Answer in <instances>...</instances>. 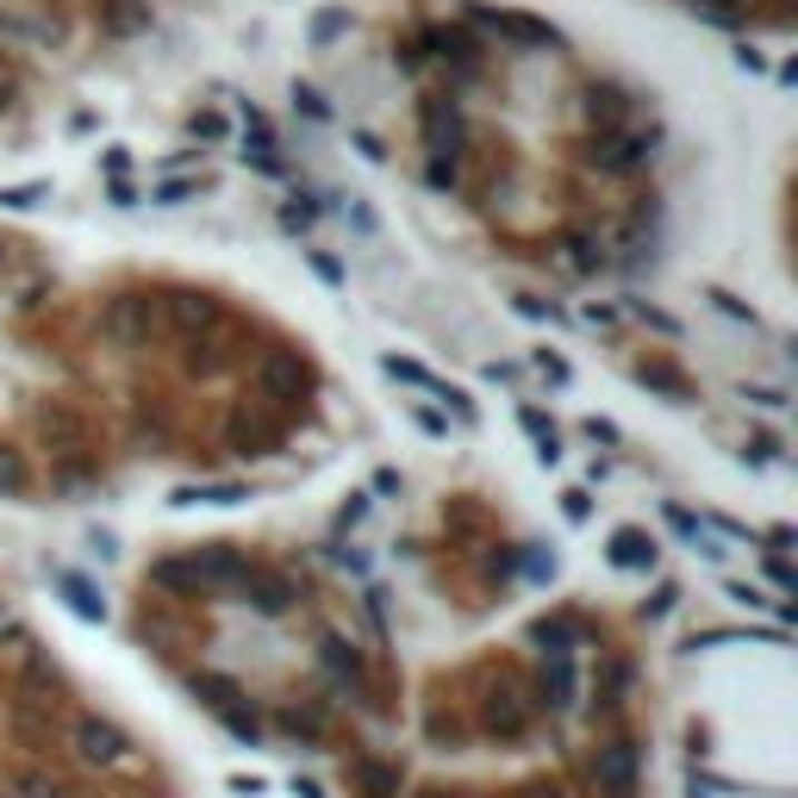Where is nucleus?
I'll return each mask as SVG.
<instances>
[{
    "label": "nucleus",
    "instance_id": "nucleus-26",
    "mask_svg": "<svg viewBox=\"0 0 798 798\" xmlns=\"http://www.w3.org/2000/svg\"><path fill=\"white\" fill-rule=\"evenodd\" d=\"M0 493H7V500L32 493V469H26V455H19L13 443H0Z\"/></svg>",
    "mask_w": 798,
    "mask_h": 798
},
{
    "label": "nucleus",
    "instance_id": "nucleus-30",
    "mask_svg": "<svg viewBox=\"0 0 798 798\" xmlns=\"http://www.w3.org/2000/svg\"><path fill=\"white\" fill-rule=\"evenodd\" d=\"M38 200H50V181H19V188H0V206H7V213H32Z\"/></svg>",
    "mask_w": 798,
    "mask_h": 798
},
{
    "label": "nucleus",
    "instance_id": "nucleus-15",
    "mask_svg": "<svg viewBox=\"0 0 798 798\" xmlns=\"http://www.w3.org/2000/svg\"><path fill=\"white\" fill-rule=\"evenodd\" d=\"M630 687H637V668H630L624 656L599 661V673H593V705L605 711V718H618V711L630 705Z\"/></svg>",
    "mask_w": 798,
    "mask_h": 798
},
{
    "label": "nucleus",
    "instance_id": "nucleus-52",
    "mask_svg": "<svg viewBox=\"0 0 798 798\" xmlns=\"http://www.w3.org/2000/svg\"><path fill=\"white\" fill-rule=\"evenodd\" d=\"M692 7H730V0H692Z\"/></svg>",
    "mask_w": 798,
    "mask_h": 798
},
{
    "label": "nucleus",
    "instance_id": "nucleus-49",
    "mask_svg": "<svg viewBox=\"0 0 798 798\" xmlns=\"http://www.w3.org/2000/svg\"><path fill=\"white\" fill-rule=\"evenodd\" d=\"M587 437H593V443H618V424H605V418H587Z\"/></svg>",
    "mask_w": 798,
    "mask_h": 798
},
{
    "label": "nucleus",
    "instance_id": "nucleus-10",
    "mask_svg": "<svg viewBox=\"0 0 798 798\" xmlns=\"http://www.w3.org/2000/svg\"><path fill=\"white\" fill-rule=\"evenodd\" d=\"M637 774H642V742L637 736H611V742H599L593 755V786L611 798L637 792Z\"/></svg>",
    "mask_w": 798,
    "mask_h": 798
},
{
    "label": "nucleus",
    "instance_id": "nucleus-21",
    "mask_svg": "<svg viewBox=\"0 0 798 798\" xmlns=\"http://www.w3.org/2000/svg\"><path fill=\"white\" fill-rule=\"evenodd\" d=\"M50 580H57V593L69 599V611H76V618H88V624H107V605H100V593H95V587H88V580H81V574H69V568H57V574H50Z\"/></svg>",
    "mask_w": 798,
    "mask_h": 798
},
{
    "label": "nucleus",
    "instance_id": "nucleus-20",
    "mask_svg": "<svg viewBox=\"0 0 798 798\" xmlns=\"http://www.w3.org/2000/svg\"><path fill=\"white\" fill-rule=\"evenodd\" d=\"M518 424H524V437L536 443V462H543V469H555V462H562V437H555V418H549L543 406H518Z\"/></svg>",
    "mask_w": 798,
    "mask_h": 798
},
{
    "label": "nucleus",
    "instance_id": "nucleus-34",
    "mask_svg": "<svg viewBox=\"0 0 798 798\" xmlns=\"http://www.w3.org/2000/svg\"><path fill=\"white\" fill-rule=\"evenodd\" d=\"M673 605H680V587H673V580H661L656 593L642 599V618H649V624H656V618H668Z\"/></svg>",
    "mask_w": 798,
    "mask_h": 798
},
{
    "label": "nucleus",
    "instance_id": "nucleus-48",
    "mask_svg": "<svg viewBox=\"0 0 798 798\" xmlns=\"http://www.w3.org/2000/svg\"><path fill=\"white\" fill-rule=\"evenodd\" d=\"M356 150H362V157H368V162H381V157H387V150H381V138H375V131H356Z\"/></svg>",
    "mask_w": 798,
    "mask_h": 798
},
{
    "label": "nucleus",
    "instance_id": "nucleus-33",
    "mask_svg": "<svg viewBox=\"0 0 798 798\" xmlns=\"http://www.w3.org/2000/svg\"><path fill=\"white\" fill-rule=\"evenodd\" d=\"M194 194H200V181H181V175H175V181H157V188H150V200L157 206H188Z\"/></svg>",
    "mask_w": 798,
    "mask_h": 798
},
{
    "label": "nucleus",
    "instance_id": "nucleus-37",
    "mask_svg": "<svg viewBox=\"0 0 798 798\" xmlns=\"http://www.w3.org/2000/svg\"><path fill=\"white\" fill-rule=\"evenodd\" d=\"M723 593H730L736 605H749V611H774V599H767L761 587H749V580H723Z\"/></svg>",
    "mask_w": 798,
    "mask_h": 798
},
{
    "label": "nucleus",
    "instance_id": "nucleus-42",
    "mask_svg": "<svg viewBox=\"0 0 798 798\" xmlns=\"http://www.w3.org/2000/svg\"><path fill=\"white\" fill-rule=\"evenodd\" d=\"M742 400H749V406H761V412H786V393H780V387H742Z\"/></svg>",
    "mask_w": 798,
    "mask_h": 798
},
{
    "label": "nucleus",
    "instance_id": "nucleus-47",
    "mask_svg": "<svg viewBox=\"0 0 798 798\" xmlns=\"http://www.w3.org/2000/svg\"><path fill=\"white\" fill-rule=\"evenodd\" d=\"M13 95H19V69L7 63V57H0V107H7V100H13Z\"/></svg>",
    "mask_w": 798,
    "mask_h": 798
},
{
    "label": "nucleus",
    "instance_id": "nucleus-24",
    "mask_svg": "<svg viewBox=\"0 0 798 798\" xmlns=\"http://www.w3.org/2000/svg\"><path fill=\"white\" fill-rule=\"evenodd\" d=\"M344 32H349V7H318L313 26H306V45H313V50H331Z\"/></svg>",
    "mask_w": 798,
    "mask_h": 798
},
{
    "label": "nucleus",
    "instance_id": "nucleus-4",
    "mask_svg": "<svg viewBox=\"0 0 798 798\" xmlns=\"http://www.w3.org/2000/svg\"><path fill=\"white\" fill-rule=\"evenodd\" d=\"M469 26L505 38L512 50H536V45H555V26L536 13H518V7H486V0H469Z\"/></svg>",
    "mask_w": 798,
    "mask_h": 798
},
{
    "label": "nucleus",
    "instance_id": "nucleus-1",
    "mask_svg": "<svg viewBox=\"0 0 798 798\" xmlns=\"http://www.w3.org/2000/svg\"><path fill=\"white\" fill-rule=\"evenodd\" d=\"M587 157H593V169H599V175H611V181H630V175L656 169V131H642V126L599 131Z\"/></svg>",
    "mask_w": 798,
    "mask_h": 798
},
{
    "label": "nucleus",
    "instance_id": "nucleus-39",
    "mask_svg": "<svg viewBox=\"0 0 798 798\" xmlns=\"http://www.w3.org/2000/svg\"><path fill=\"white\" fill-rule=\"evenodd\" d=\"M562 518L568 524H587V518H593V493H587V486H568L562 493Z\"/></svg>",
    "mask_w": 798,
    "mask_h": 798
},
{
    "label": "nucleus",
    "instance_id": "nucleus-7",
    "mask_svg": "<svg viewBox=\"0 0 798 798\" xmlns=\"http://www.w3.org/2000/svg\"><path fill=\"white\" fill-rule=\"evenodd\" d=\"M418 131H424V150H431V157H462V144H469V112H462V100L431 95V100H418Z\"/></svg>",
    "mask_w": 798,
    "mask_h": 798
},
{
    "label": "nucleus",
    "instance_id": "nucleus-9",
    "mask_svg": "<svg viewBox=\"0 0 798 798\" xmlns=\"http://www.w3.org/2000/svg\"><path fill=\"white\" fill-rule=\"evenodd\" d=\"M231 593L244 599L250 611H263V618H287V611L299 605V587L282 574V568H268V562H250V568H244V580H237Z\"/></svg>",
    "mask_w": 798,
    "mask_h": 798
},
{
    "label": "nucleus",
    "instance_id": "nucleus-12",
    "mask_svg": "<svg viewBox=\"0 0 798 798\" xmlns=\"http://www.w3.org/2000/svg\"><path fill=\"white\" fill-rule=\"evenodd\" d=\"M225 437H231L237 455H268V450H282L287 424H282V418H268V412H231Z\"/></svg>",
    "mask_w": 798,
    "mask_h": 798
},
{
    "label": "nucleus",
    "instance_id": "nucleus-14",
    "mask_svg": "<svg viewBox=\"0 0 798 798\" xmlns=\"http://www.w3.org/2000/svg\"><path fill=\"white\" fill-rule=\"evenodd\" d=\"M400 786H406L400 761H381V755H356L349 761V792L356 798H400Z\"/></svg>",
    "mask_w": 798,
    "mask_h": 798
},
{
    "label": "nucleus",
    "instance_id": "nucleus-6",
    "mask_svg": "<svg viewBox=\"0 0 798 798\" xmlns=\"http://www.w3.org/2000/svg\"><path fill=\"white\" fill-rule=\"evenodd\" d=\"M318 668L331 673V680H337V687L344 692H356L362 705H368V711H375V673H368V661H362V649L349 637H337V630H325V637H318Z\"/></svg>",
    "mask_w": 798,
    "mask_h": 798
},
{
    "label": "nucleus",
    "instance_id": "nucleus-18",
    "mask_svg": "<svg viewBox=\"0 0 798 798\" xmlns=\"http://www.w3.org/2000/svg\"><path fill=\"white\" fill-rule=\"evenodd\" d=\"M543 711H574V699H580V673H574V661H543Z\"/></svg>",
    "mask_w": 798,
    "mask_h": 798
},
{
    "label": "nucleus",
    "instance_id": "nucleus-16",
    "mask_svg": "<svg viewBox=\"0 0 798 798\" xmlns=\"http://www.w3.org/2000/svg\"><path fill=\"white\" fill-rule=\"evenodd\" d=\"M282 144H275V131H268V119L256 107H244V162L250 169H263V175H287V162L275 157Z\"/></svg>",
    "mask_w": 798,
    "mask_h": 798
},
{
    "label": "nucleus",
    "instance_id": "nucleus-32",
    "mask_svg": "<svg viewBox=\"0 0 798 798\" xmlns=\"http://www.w3.org/2000/svg\"><path fill=\"white\" fill-rule=\"evenodd\" d=\"M294 107L306 112V119H313V126H325V119H331V100L318 95L313 81H294Z\"/></svg>",
    "mask_w": 798,
    "mask_h": 798
},
{
    "label": "nucleus",
    "instance_id": "nucleus-11",
    "mask_svg": "<svg viewBox=\"0 0 798 798\" xmlns=\"http://www.w3.org/2000/svg\"><path fill=\"white\" fill-rule=\"evenodd\" d=\"M531 642L543 649V661H574V649L587 642V624H580V611H543L531 624Z\"/></svg>",
    "mask_w": 798,
    "mask_h": 798
},
{
    "label": "nucleus",
    "instance_id": "nucleus-25",
    "mask_svg": "<svg viewBox=\"0 0 798 798\" xmlns=\"http://www.w3.org/2000/svg\"><path fill=\"white\" fill-rule=\"evenodd\" d=\"M45 437H50V443H63V450H81V443H88V424H81V412L50 406V412H45Z\"/></svg>",
    "mask_w": 798,
    "mask_h": 798
},
{
    "label": "nucleus",
    "instance_id": "nucleus-41",
    "mask_svg": "<svg viewBox=\"0 0 798 798\" xmlns=\"http://www.w3.org/2000/svg\"><path fill=\"white\" fill-rule=\"evenodd\" d=\"M306 263H313V275L325 287H344V263H337V256H325V250H306Z\"/></svg>",
    "mask_w": 798,
    "mask_h": 798
},
{
    "label": "nucleus",
    "instance_id": "nucleus-22",
    "mask_svg": "<svg viewBox=\"0 0 798 798\" xmlns=\"http://www.w3.org/2000/svg\"><path fill=\"white\" fill-rule=\"evenodd\" d=\"M587 119H593L599 131H624L630 126V95L624 88H593V95H587Z\"/></svg>",
    "mask_w": 798,
    "mask_h": 798
},
{
    "label": "nucleus",
    "instance_id": "nucleus-51",
    "mask_svg": "<svg viewBox=\"0 0 798 798\" xmlns=\"http://www.w3.org/2000/svg\"><path fill=\"white\" fill-rule=\"evenodd\" d=\"M294 792L299 798H325V786H318V780H294Z\"/></svg>",
    "mask_w": 798,
    "mask_h": 798
},
{
    "label": "nucleus",
    "instance_id": "nucleus-5",
    "mask_svg": "<svg viewBox=\"0 0 798 798\" xmlns=\"http://www.w3.org/2000/svg\"><path fill=\"white\" fill-rule=\"evenodd\" d=\"M157 313L175 337H206V331H225L231 313H225L213 294H188V287H175V294H157Z\"/></svg>",
    "mask_w": 798,
    "mask_h": 798
},
{
    "label": "nucleus",
    "instance_id": "nucleus-8",
    "mask_svg": "<svg viewBox=\"0 0 798 798\" xmlns=\"http://www.w3.org/2000/svg\"><path fill=\"white\" fill-rule=\"evenodd\" d=\"M69 742H76V761L81 767H119L131 755V736L119 730V723L95 718V711H81V718L69 723Z\"/></svg>",
    "mask_w": 798,
    "mask_h": 798
},
{
    "label": "nucleus",
    "instance_id": "nucleus-31",
    "mask_svg": "<svg viewBox=\"0 0 798 798\" xmlns=\"http://www.w3.org/2000/svg\"><path fill=\"white\" fill-rule=\"evenodd\" d=\"M424 181L443 188V194H455V188H462V157H431V162H424Z\"/></svg>",
    "mask_w": 798,
    "mask_h": 798
},
{
    "label": "nucleus",
    "instance_id": "nucleus-19",
    "mask_svg": "<svg viewBox=\"0 0 798 798\" xmlns=\"http://www.w3.org/2000/svg\"><path fill=\"white\" fill-rule=\"evenodd\" d=\"M188 687H194V699H200L213 718H219V711H231V705H244V687H237L231 673H219V668H200Z\"/></svg>",
    "mask_w": 798,
    "mask_h": 798
},
{
    "label": "nucleus",
    "instance_id": "nucleus-23",
    "mask_svg": "<svg viewBox=\"0 0 798 798\" xmlns=\"http://www.w3.org/2000/svg\"><path fill=\"white\" fill-rule=\"evenodd\" d=\"M144 19H150V0H107V7H100V32L107 38H131Z\"/></svg>",
    "mask_w": 798,
    "mask_h": 798
},
{
    "label": "nucleus",
    "instance_id": "nucleus-35",
    "mask_svg": "<svg viewBox=\"0 0 798 798\" xmlns=\"http://www.w3.org/2000/svg\"><path fill=\"white\" fill-rule=\"evenodd\" d=\"M431 400H443V406H450V412H455V418H462V424H474V400H469V393H462V387H450V381H437V387H431Z\"/></svg>",
    "mask_w": 798,
    "mask_h": 798
},
{
    "label": "nucleus",
    "instance_id": "nucleus-3",
    "mask_svg": "<svg viewBox=\"0 0 798 798\" xmlns=\"http://www.w3.org/2000/svg\"><path fill=\"white\" fill-rule=\"evenodd\" d=\"M157 331H162V313L150 294H112L100 306V337L107 344H150Z\"/></svg>",
    "mask_w": 798,
    "mask_h": 798
},
{
    "label": "nucleus",
    "instance_id": "nucleus-13",
    "mask_svg": "<svg viewBox=\"0 0 798 798\" xmlns=\"http://www.w3.org/2000/svg\"><path fill=\"white\" fill-rule=\"evenodd\" d=\"M605 562L624 568V574H649V568L661 562V543L642 531V524H618V531H611V543H605Z\"/></svg>",
    "mask_w": 798,
    "mask_h": 798
},
{
    "label": "nucleus",
    "instance_id": "nucleus-29",
    "mask_svg": "<svg viewBox=\"0 0 798 798\" xmlns=\"http://www.w3.org/2000/svg\"><path fill=\"white\" fill-rule=\"evenodd\" d=\"M313 225H318V200H313V194H294V200H287L282 206V231H313Z\"/></svg>",
    "mask_w": 798,
    "mask_h": 798
},
{
    "label": "nucleus",
    "instance_id": "nucleus-50",
    "mask_svg": "<svg viewBox=\"0 0 798 798\" xmlns=\"http://www.w3.org/2000/svg\"><path fill=\"white\" fill-rule=\"evenodd\" d=\"M518 313L524 318H549V325H555V306H543V299H518Z\"/></svg>",
    "mask_w": 798,
    "mask_h": 798
},
{
    "label": "nucleus",
    "instance_id": "nucleus-28",
    "mask_svg": "<svg viewBox=\"0 0 798 798\" xmlns=\"http://www.w3.org/2000/svg\"><path fill=\"white\" fill-rule=\"evenodd\" d=\"M637 375L649 381V387H661L668 400H687V393H692V387H687V375H680V368H668V362H642Z\"/></svg>",
    "mask_w": 798,
    "mask_h": 798
},
{
    "label": "nucleus",
    "instance_id": "nucleus-45",
    "mask_svg": "<svg viewBox=\"0 0 798 798\" xmlns=\"http://www.w3.org/2000/svg\"><path fill=\"white\" fill-rule=\"evenodd\" d=\"M194 138H200V144H219V138H225V119H219V112H200V119H194Z\"/></svg>",
    "mask_w": 798,
    "mask_h": 798
},
{
    "label": "nucleus",
    "instance_id": "nucleus-43",
    "mask_svg": "<svg viewBox=\"0 0 798 798\" xmlns=\"http://www.w3.org/2000/svg\"><path fill=\"white\" fill-rule=\"evenodd\" d=\"M344 219L356 225L362 237H375V231H381V225H375V213H368V206H362V200H344Z\"/></svg>",
    "mask_w": 798,
    "mask_h": 798
},
{
    "label": "nucleus",
    "instance_id": "nucleus-17",
    "mask_svg": "<svg viewBox=\"0 0 798 798\" xmlns=\"http://www.w3.org/2000/svg\"><path fill=\"white\" fill-rule=\"evenodd\" d=\"M282 736H294L299 749H318V742H325L331 736V718H325V705H287L282 718Z\"/></svg>",
    "mask_w": 798,
    "mask_h": 798
},
{
    "label": "nucleus",
    "instance_id": "nucleus-53",
    "mask_svg": "<svg viewBox=\"0 0 798 798\" xmlns=\"http://www.w3.org/2000/svg\"><path fill=\"white\" fill-rule=\"evenodd\" d=\"M0 630H7V605H0Z\"/></svg>",
    "mask_w": 798,
    "mask_h": 798
},
{
    "label": "nucleus",
    "instance_id": "nucleus-44",
    "mask_svg": "<svg viewBox=\"0 0 798 798\" xmlns=\"http://www.w3.org/2000/svg\"><path fill=\"white\" fill-rule=\"evenodd\" d=\"M100 169L112 175V181H126V169H131V157H126V144H112V150H100Z\"/></svg>",
    "mask_w": 798,
    "mask_h": 798
},
{
    "label": "nucleus",
    "instance_id": "nucleus-46",
    "mask_svg": "<svg viewBox=\"0 0 798 798\" xmlns=\"http://www.w3.org/2000/svg\"><path fill=\"white\" fill-rule=\"evenodd\" d=\"M107 206L131 213V206H138V188H131V181H107Z\"/></svg>",
    "mask_w": 798,
    "mask_h": 798
},
{
    "label": "nucleus",
    "instance_id": "nucleus-2",
    "mask_svg": "<svg viewBox=\"0 0 798 798\" xmlns=\"http://www.w3.org/2000/svg\"><path fill=\"white\" fill-rule=\"evenodd\" d=\"M256 393H263L268 406H299L306 387H313V362L299 356V349H268L263 362L250 368Z\"/></svg>",
    "mask_w": 798,
    "mask_h": 798
},
{
    "label": "nucleus",
    "instance_id": "nucleus-27",
    "mask_svg": "<svg viewBox=\"0 0 798 798\" xmlns=\"http://www.w3.org/2000/svg\"><path fill=\"white\" fill-rule=\"evenodd\" d=\"M381 375H387V381H400V387H418V393H431V387H437V375H431L424 362H412V356H381Z\"/></svg>",
    "mask_w": 798,
    "mask_h": 798
},
{
    "label": "nucleus",
    "instance_id": "nucleus-36",
    "mask_svg": "<svg viewBox=\"0 0 798 798\" xmlns=\"http://www.w3.org/2000/svg\"><path fill=\"white\" fill-rule=\"evenodd\" d=\"M536 375H543L549 387H568V381H574V368H568V362L555 356V349H536Z\"/></svg>",
    "mask_w": 798,
    "mask_h": 798
},
{
    "label": "nucleus",
    "instance_id": "nucleus-40",
    "mask_svg": "<svg viewBox=\"0 0 798 798\" xmlns=\"http://www.w3.org/2000/svg\"><path fill=\"white\" fill-rule=\"evenodd\" d=\"M412 424H418L424 437H450V418H443V412H431V406H418V400H412Z\"/></svg>",
    "mask_w": 798,
    "mask_h": 798
},
{
    "label": "nucleus",
    "instance_id": "nucleus-38",
    "mask_svg": "<svg viewBox=\"0 0 798 798\" xmlns=\"http://www.w3.org/2000/svg\"><path fill=\"white\" fill-rule=\"evenodd\" d=\"M742 462H780V437H774V431H755V437L742 443Z\"/></svg>",
    "mask_w": 798,
    "mask_h": 798
}]
</instances>
